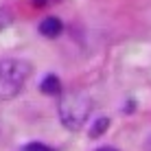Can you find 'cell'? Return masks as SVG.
Returning a JSON list of instances; mask_svg holds the SVG:
<instances>
[{"mask_svg":"<svg viewBox=\"0 0 151 151\" xmlns=\"http://www.w3.org/2000/svg\"><path fill=\"white\" fill-rule=\"evenodd\" d=\"M92 110H94V103L88 94L77 90H70L66 94H61L59 99V105H57V114H59V121L66 129H81L83 125L88 123Z\"/></svg>","mask_w":151,"mask_h":151,"instance_id":"6da1fadb","label":"cell"},{"mask_svg":"<svg viewBox=\"0 0 151 151\" xmlns=\"http://www.w3.org/2000/svg\"><path fill=\"white\" fill-rule=\"evenodd\" d=\"M31 70L33 68L27 59H18V57L0 59V103L11 101L24 90Z\"/></svg>","mask_w":151,"mask_h":151,"instance_id":"7a4b0ae2","label":"cell"},{"mask_svg":"<svg viewBox=\"0 0 151 151\" xmlns=\"http://www.w3.org/2000/svg\"><path fill=\"white\" fill-rule=\"evenodd\" d=\"M61 31H64V22L59 18H46L40 22V33L46 37H57Z\"/></svg>","mask_w":151,"mask_h":151,"instance_id":"3957f363","label":"cell"},{"mask_svg":"<svg viewBox=\"0 0 151 151\" xmlns=\"http://www.w3.org/2000/svg\"><path fill=\"white\" fill-rule=\"evenodd\" d=\"M42 92L44 94H48V96H55V94H61V81L57 79L55 75H48V77H44V81H42Z\"/></svg>","mask_w":151,"mask_h":151,"instance_id":"277c9868","label":"cell"},{"mask_svg":"<svg viewBox=\"0 0 151 151\" xmlns=\"http://www.w3.org/2000/svg\"><path fill=\"white\" fill-rule=\"evenodd\" d=\"M107 127H110V118H96L94 125L90 127V138H99L103 132H107Z\"/></svg>","mask_w":151,"mask_h":151,"instance_id":"5b68a950","label":"cell"},{"mask_svg":"<svg viewBox=\"0 0 151 151\" xmlns=\"http://www.w3.org/2000/svg\"><path fill=\"white\" fill-rule=\"evenodd\" d=\"M24 151H57V149L48 147V145H44V142H29L27 147H24Z\"/></svg>","mask_w":151,"mask_h":151,"instance_id":"8992f818","label":"cell"},{"mask_svg":"<svg viewBox=\"0 0 151 151\" xmlns=\"http://www.w3.org/2000/svg\"><path fill=\"white\" fill-rule=\"evenodd\" d=\"M96 151H116V149H112V147H101V149H96Z\"/></svg>","mask_w":151,"mask_h":151,"instance_id":"52a82bcc","label":"cell"}]
</instances>
